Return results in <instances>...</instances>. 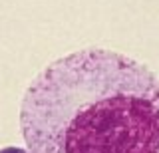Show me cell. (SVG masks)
I'll return each instance as SVG.
<instances>
[{
  "mask_svg": "<svg viewBox=\"0 0 159 153\" xmlns=\"http://www.w3.org/2000/svg\"><path fill=\"white\" fill-rule=\"evenodd\" d=\"M0 153H28L24 147H16V145H10V147H4L0 149Z\"/></svg>",
  "mask_w": 159,
  "mask_h": 153,
  "instance_id": "7a4b0ae2",
  "label": "cell"
},
{
  "mask_svg": "<svg viewBox=\"0 0 159 153\" xmlns=\"http://www.w3.org/2000/svg\"><path fill=\"white\" fill-rule=\"evenodd\" d=\"M28 153H159V78L107 48L48 64L20 103Z\"/></svg>",
  "mask_w": 159,
  "mask_h": 153,
  "instance_id": "6da1fadb",
  "label": "cell"
}]
</instances>
